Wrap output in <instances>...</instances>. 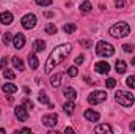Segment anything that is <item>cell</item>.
I'll use <instances>...</instances> for the list:
<instances>
[{
	"label": "cell",
	"mask_w": 135,
	"mask_h": 134,
	"mask_svg": "<svg viewBox=\"0 0 135 134\" xmlns=\"http://www.w3.org/2000/svg\"><path fill=\"white\" fill-rule=\"evenodd\" d=\"M72 51V46L71 44H60V46H57L52 52H50V55H49V59H47V62H46V66H44V73L46 74H50L55 66H58L65 59L68 57V54Z\"/></svg>",
	"instance_id": "cell-1"
},
{
	"label": "cell",
	"mask_w": 135,
	"mask_h": 134,
	"mask_svg": "<svg viewBox=\"0 0 135 134\" xmlns=\"http://www.w3.org/2000/svg\"><path fill=\"white\" fill-rule=\"evenodd\" d=\"M108 33L112 35L113 38H124V36H127L131 33V27H129L127 22H118V24L110 27Z\"/></svg>",
	"instance_id": "cell-2"
},
{
	"label": "cell",
	"mask_w": 135,
	"mask_h": 134,
	"mask_svg": "<svg viewBox=\"0 0 135 134\" xmlns=\"http://www.w3.org/2000/svg\"><path fill=\"white\" fill-rule=\"evenodd\" d=\"M115 100L118 104H121V106H124V107H131V106H134V95L131 93V92H124V90H118L116 93H115Z\"/></svg>",
	"instance_id": "cell-3"
},
{
	"label": "cell",
	"mask_w": 135,
	"mask_h": 134,
	"mask_svg": "<svg viewBox=\"0 0 135 134\" xmlns=\"http://www.w3.org/2000/svg\"><path fill=\"white\" fill-rule=\"evenodd\" d=\"M96 52L99 57H112L115 54V47L107 41H99L96 46Z\"/></svg>",
	"instance_id": "cell-4"
},
{
	"label": "cell",
	"mask_w": 135,
	"mask_h": 134,
	"mask_svg": "<svg viewBox=\"0 0 135 134\" xmlns=\"http://www.w3.org/2000/svg\"><path fill=\"white\" fill-rule=\"evenodd\" d=\"M105 100H107V93L102 92V90H96V92H93V93L88 96V102L93 104V106L101 104V102H104Z\"/></svg>",
	"instance_id": "cell-5"
},
{
	"label": "cell",
	"mask_w": 135,
	"mask_h": 134,
	"mask_svg": "<svg viewBox=\"0 0 135 134\" xmlns=\"http://www.w3.org/2000/svg\"><path fill=\"white\" fill-rule=\"evenodd\" d=\"M36 16L35 14H25L24 17H22V21H21V24H22V27L24 29H27V30H30V29H33L35 25H36Z\"/></svg>",
	"instance_id": "cell-6"
},
{
	"label": "cell",
	"mask_w": 135,
	"mask_h": 134,
	"mask_svg": "<svg viewBox=\"0 0 135 134\" xmlns=\"http://www.w3.org/2000/svg\"><path fill=\"white\" fill-rule=\"evenodd\" d=\"M42 125H46V126H49V128H52V126H55L57 123H58V115L57 114H47V115H44L42 117Z\"/></svg>",
	"instance_id": "cell-7"
},
{
	"label": "cell",
	"mask_w": 135,
	"mask_h": 134,
	"mask_svg": "<svg viewBox=\"0 0 135 134\" xmlns=\"http://www.w3.org/2000/svg\"><path fill=\"white\" fill-rule=\"evenodd\" d=\"M14 115H16L17 120H21V122H27V118H28V112H27L25 106H16Z\"/></svg>",
	"instance_id": "cell-8"
},
{
	"label": "cell",
	"mask_w": 135,
	"mask_h": 134,
	"mask_svg": "<svg viewBox=\"0 0 135 134\" xmlns=\"http://www.w3.org/2000/svg\"><path fill=\"white\" fill-rule=\"evenodd\" d=\"M13 46L16 47V49H22L24 46H25V36L22 33H17L13 36Z\"/></svg>",
	"instance_id": "cell-9"
},
{
	"label": "cell",
	"mask_w": 135,
	"mask_h": 134,
	"mask_svg": "<svg viewBox=\"0 0 135 134\" xmlns=\"http://www.w3.org/2000/svg\"><path fill=\"white\" fill-rule=\"evenodd\" d=\"M94 69L99 73V74H108L110 73V65L107 62H98L94 65Z\"/></svg>",
	"instance_id": "cell-10"
},
{
	"label": "cell",
	"mask_w": 135,
	"mask_h": 134,
	"mask_svg": "<svg viewBox=\"0 0 135 134\" xmlns=\"http://www.w3.org/2000/svg\"><path fill=\"white\" fill-rule=\"evenodd\" d=\"M83 115H85V118H86L88 122H98V120L101 118L99 112H96V110H91V109H86Z\"/></svg>",
	"instance_id": "cell-11"
},
{
	"label": "cell",
	"mask_w": 135,
	"mask_h": 134,
	"mask_svg": "<svg viewBox=\"0 0 135 134\" xmlns=\"http://www.w3.org/2000/svg\"><path fill=\"white\" fill-rule=\"evenodd\" d=\"M13 14L9 13V11H3V13H0V22L2 24H5V25H9L11 22H13Z\"/></svg>",
	"instance_id": "cell-12"
},
{
	"label": "cell",
	"mask_w": 135,
	"mask_h": 134,
	"mask_svg": "<svg viewBox=\"0 0 135 134\" xmlns=\"http://www.w3.org/2000/svg\"><path fill=\"white\" fill-rule=\"evenodd\" d=\"M2 92L6 93V95H13V93L17 92V85H14V84H3L2 85Z\"/></svg>",
	"instance_id": "cell-13"
},
{
	"label": "cell",
	"mask_w": 135,
	"mask_h": 134,
	"mask_svg": "<svg viewBox=\"0 0 135 134\" xmlns=\"http://www.w3.org/2000/svg\"><path fill=\"white\" fill-rule=\"evenodd\" d=\"M63 95L66 96L68 100H72V101L77 98V92H75L72 87H66V88H63Z\"/></svg>",
	"instance_id": "cell-14"
},
{
	"label": "cell",
	"mask_w": 135,
	"mask_h": 134,
	"mask_svg": "<svg viewBox=\"0 0 135 134\" xmlns=\"http://www.w3.org/2000/svg\"><path fill=\"white\" fill-rule=\"evenodd\" d=\"M61 77H63V74H61V73H57L55 76H52L50 84H52V87H54V88H58V87L61 85Z\"/></svg>",
	"instance_id": "cell-15"
},
{
	"label": "cell",
	"mask_w": 135,
	"mask_h": 134,
	"mask_svg": "<svg viewBox=\"0 0 135 134\" xmlns=\"http://www.w3.org/2000/svg\"><path fill=\"white\" fill-rule=\"evenodd\" d=\"M115 68H116V71H118L119 74H124V73L127 71V65H126V62H124V60H116Z\"/></svg>",
	"instance_id": "cell-16"
},
{
	"label": "cell",
	"mask_w": 135,
	"mask_h": 134,
	"mask_svg": "<svg viewBox=\"0 0 135 134\" xmlns=\"http://www.w3.org/2000/svg\"><path fill=\"white\" fill-rule=\"evenodd\" d=\"M94 131H96V133H107V134H112V133H113L112 126H110V125H107V123H104V125H98Z\"/></svg>",
	"instance_id": "cell-17"
},
{
	"label": "cell",
	"mask_w": 135,
	"mask_h": 134,
	"mask_svg": "<svg viewBox=\"0 0 135 134\" xmlns=\"http://www.w3.org/2000/svg\"><path fill=\"white\" fill-rule=\"evenodd\" d=\"M46 49V41H42V39H36L33 43V51L35 52H42Z\"/></svg>",
	"instance_id": "cell-18"
},
{
	"label": "cell",
	"mask_w": 135,
	"mask_h": 134,
	"mask_svg": "<svg viewBox=\"0 0 135 134\" xmlns=\"http://www.w3.org/2000/svg\"><path fill=\"white\" fill-rule=\"evenodd\" d=\"M28 65H30L32 69H36L39 66V60H38V57L35 54H28Z\"/></svg>",
	"instance_id": "cell-19"
},
{
	"label": "cell",
	"mask_w": 135,
	"mask_h": 134,
	"mask_svg": "<svg viewBox=\"0 0 135 134\" xmlns=\"http://www.w3.org/2000/svg\"><path fill=\"white\" fill-rule=\"evenodd\" d=\"M74 109H75V104L72 102V100H69L68 102H65V104H63V110L66 112L68 115H71V114L74 112Z\"/></svg>",
	"instance_id": "cell-20"
},
{
	"label": "cell",
	"mask_w": 135,
	"mask_h": 134,
	"mask_svg": "<svg viewBox=\"0 0 135 134\" xmlns=\"http://www.w3.org/2000/svg\"><path fill=\"white\" fill-rule=\"evenodd\" d=\"M38 101H39L41 104H49V102H50V101H49V96L46 95V92H44V90H41V92H39V96H38Z\"/></svg>",
	"instance_id": "cell-21"
},
{
	"label": "cell",
	"mask_w": 135,
	"mask_h": 134,
	"mask_svg": "<svg viewBox=\"0 0 135 134\" xmlns=\"http://www.w3.org/2000/svg\"><path fill=\"white\" fill-rule=\"evenodd\" d=\"M13 65L17 68L19 71H24V63H22V60L19 57H13Z\"/></svg>",
	"instance_id": "cell-22"
},
{
	"label": "cell",
	"mask_w": 135,
	"mask_h": 134,
	"mask_svg": "<svg viewBox=\"0 0 135 134\" xmlns=\"http://www.w3.org/2000/svg\"><path fill=\"white\" fill-rule=\"evenodd\" d=\"M91 8H93V5H91L90 2H83V3L80 5V11H82V13H90Z\"/></svg>",
	"instance_id": "cell-23"
},
{
	"label": "cell",
	"mask_w": 135,
	"mask_h": 134,
	"mask_svg": "<svg viewBox=\"0 0 135 134\" xmlns=\"http://www.w3.org/2000/svg\"><path fill=\"white\" fill-rule=\"evenodd\" d=\"M44 32H46L47 35H55L57 33V27H55L54 24H47L46 29H44Z\"/></svg>",
	"instance_id": "cell-24"
},
{
	"label": "cell",
	"mask_w": 135,
	"mask_h": 134,
	"mask_svg": "<svg viewBox=\"0 0 135 134\" xmlns=\"http://www.w3.org/2000/svg\"><path fill=\"white\" fill-rule=\"evenodd\" d=\"M3 77H5V79H14V77H16V73H14L13 69H6V68H5V69H3Z\"/></svg>",
	"instance_id": "cell-25"
},
{
	"label": "cell",
	"mask_w": 135,
	"mask_h": 134,
	"mask_svg": "<svg viewBox=\"0 0 135 134\" xmlns=\"http://www.w3.org/2000/svg\"><path fill=\"white\" fill-rule=\"evenodd\" d=\"M63 30H65L66 33H74V32L77 30V27H75V24H66V25L63 27Z\"/></svg>",
	"instance_id": "cell-26"
},
{
	"label": "cell",
	"mask_w": 135,
	"mask_h": 134,
	"mask_svg": "<svg viewBox=\"0 0 135 134\" xmlns=\"http://www.w3.org/2000/svg\"><path fill=\"white\" fill-rule=\"evenodd\" d=\"M66 73H68V76H71V77H75V76L79 74V71H77V68L75 66H69L66 69Z\"/></svg>",
	"instance_id": "cell-27"
},
{
	"label": "cell",
	"mask_w": 135,
	"mask_h": 134,
	"mask_svg": "<svg viewBox=\"0 0 135 134\" xmlns=\"http://www.w3.org/2000/svg\"><path fill=\"white\" fill-rule=\"evenodd\" d=\"M126 85L131 87V88H135V76H129L126 79Z\"/></svg>",
	"instance_id": "cell-28"
},
{
	"label": "cell",
	"mask_w": 135,
	"mask_h": 134,
	"mask_svg": "<svg viewBox=\"0 0 135 134\" xmlns=\"http://www.w3.org/2000/svg\"><path fill=\"white\" fill-rule=\"evenodd\" d=\"M2 41H3L5 44L13 43V35H11V33H5V35H3V38H2Z\"/></svg>",
	"instance_id": "cell-29"
},
{
	"label": "cell",
	"mask_w": 135,
	"mask_h": 134,
	"mask_svg": "<svg viewBox=\"0 0 135 134\" xmlns=\"http://www.w3.org/2000/svg\"><path fill=\"white\" fill-rule=\"evenodd\" d=\"M105 85H107V88H115V87H116V81L110 77V79L105 81Z\"/></svg>",
	"instance_id": "cell-30"
},
{
	"label": "cell",
	"mask_w": 135,
	"mask_h": 134,
	"mask_svg": "<svg viewBox=\"0 0 135 134\" xmlns=\"http://www.w3.org/2000/svg\"><path fill=\"white\" fill-rule=\"evenodd\" d=\"M36 5H39V6H50L52 0H36Z\"/></svg>",
	"instance_id": "cell-31"
},
{
	"label": "cell",
	"mask_w": 135,
	"mask_h": 134,
	"mask_svg": "<svg viewBox=\"0 0 135 134\" xmlns=\"http://www.w3.org/2000/svg\"><path fill=\"white\" fill-rule=\"evenodd\" d=\"M123 51L127 52V54H129V52H134V46H132V44H123Z\"/></svg>",
	"instance_id": "cell-32"
},
{
	"label": "cell",
	"mask_w": 135,
	"mask_h": 134,
	"mask_svg": "<svg viewBox=\"0 0 135 134\" xmlns=\"http://www.w3.org/2000/svg\"><path fill=\"white\" fill-rule=\"evenodd\" d=\"M80 44H82L83 47H91V46H93V43H91L90 39H80Z\"/></svg>",
	"instance_id": "cell-33"
},
{
	"label": "cell",
	"mask_w": 135,
	"mask_h": 134,
	"mask_svg": "<svg viewBox=\"0 0 135 134\" xmlns=\"http://www.w3.org/2000/svg\"><path fill=\"white\" fill-rule=\"evenodd\" d=\"M24 106H25V109L28 110V109H33V102L30 100H24Z\"/></svg>",
	"instance_id": "cell-34"
},
{
	"label": "cell",
	"mask_w": 135,
	"mask_h": 134,
	"mask_svg": "<svg viewBox=\"0 0 135 134\" xmlns=\"http://www.w3.org/2000/svg\"><path fill=\"white\" fill-rule=\"evenodd\" d=\"M126 5V0H115V6L116 8H123Z\"/></svg>",
	"instance_id": "cell-35"
},
{
	"label": "cell",
	"mask_w": 135,
	"mask_h": 134,
	"mask_svg": "<svg viewBox=\"0 0 135 134\" xmlns=\"http://www.w3.org/2000/svg\"><path fill=\"white\" fill-rule=\"evenodd\" d=\"M83 59H85L83 55H77L75 57V65H82L83 63Z\"/></svg>",
	"instance_id": "cell-36"
},
{
	"label": "cell",
	"mask_w": 135,
	"mask_h": 134,
	"mask_svg": "<svg viewBox=\"0 0 135 134\" xmlns=\"http://www.w3.org/2000/svg\"><path fill=\"white\" fill-rule=\"evenodd\" d=\"M6 63H8V60H6V59H2V60H0V68H3V69H5Z\"/></svg>",
	"instance_id": "cell-37"
},
{
	"label": "cell",
	"mask_w": 135,
	"mask_h": 134,
	"mask_svg": "<svg viewBox=\"0 0 135 134\" xmlns=\"http://www.w3.org/2000/svg\"><path fill=\"white\" fill-rule=\"evenodd\" d=\"M65 133H69V134H72V133H74V129H72V128H68V126H66V129H65Z\"/></svg>",
	"instance_id": "cell-38"
},
{
	"label": "cell",
	"mask_w": 135,
	"mask_h": 134,
	"mask_svg": "<svg viewBox=\"0 0 135 134\" xmlns=\"http://www.w3.org/2000/svg\"><path fill=\"white\" fill-rule=\"evenodd\" d=\"M21 131H22V133H32V131H30V128H22Z\"/></svg>",
	"instance_id": "cell-39"
},
{
	"label": "cell",
	"mask_w": 135,
	"mask_h": 134,
	"mask_svg": "<svg viewBox=\"0 0 135 134\" xmlns=\"http://www.w3.org/2000/svg\"><path fill=\"white\" fill-rule=\"evenodd\" d=\"M131 131H135V122L131 125Z\"/></svg>",
	"instance_id": "cell-40"
},
{
	"label": "cell",
	"mask_w": 135,
	"mask_h": 134,
	"mask_svg": "<svg viewBox=\"0 0 135 134\" xmlns=\"http://www.w3.org/2000/svg\"><path fill=\"white\" fill-rule=\"evenodd\" d=\"M131 63H132V65H135V57L132 59V62H131Z\"/></svg>",
	"instance_id": "cell-41"
}]
</instances>
